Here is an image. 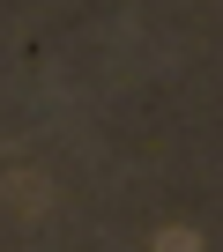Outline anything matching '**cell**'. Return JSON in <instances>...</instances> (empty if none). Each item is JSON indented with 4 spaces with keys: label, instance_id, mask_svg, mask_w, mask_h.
Returning a JSON list of instances; mask_svg holds the SVG:
<instances>
[{
    "label": "cell",
    "instance_id": "1",
    "mask_svg": "<svg viewBox=\"0 0 223 252\" xmlns=\"http://www.w3.org/2000/svg\"><path fill=\"white\" fill-rule=\"evenodd\" d=\"M156 252H201V237H193V230H164V237H156Z\"/></svg>",
    "mask_w": 223,
    "mask_h": 252
}]
</instances>
